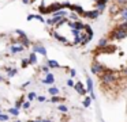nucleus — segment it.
<instances>
[{
    "instance_id": "obj_1",
    "label": "nucleus",
    "mask_w": 127,
    "mask_h": 122,
    "mask_svg": "<svg viewBox=\"0 0 127 122\" xmlns=\"http://www.w3.org/2000/svg\"><path fill=\"white\" fill-rule=\"evenodd\" d=\"M89 77L22 30L0 31V122H92Z\"/></svg>"
},
{
    "instance_id": "obj_3",
    "label": "nucleus",
    "mask_w": 127,
    "mask_h": 122,
    "mask_svg": "<svg viewBox=\"0 0 127 122\" xmlns=\"http://www.w3.org/2000/svg\"><path fill=\"white\" fill-rule=\"evenodd\" d=\"M25 3L40 15H55L70 11L78 18L94 20L107 11L109 0H25Z\"/></svg>"
},
{
    "instance_id": "obj_6",
    "label": "nucleus",
    "mask_w": 127,
    "mask_h": 122,
    "mask_svg": "<svg viewBox=\"0 0 127 122\" xmlns=\"http://www.w3.org/2000/svg\"><path fill=\"white\" fill-rule=\"evenodd\" d=\"M126 117H127V99H126Z\"/></svg>"
},
{
    "instance_id": "obj_2",
    "label": "nucleus",
    "mask_w": 127,
    "mask_h": 122,
    "mask_svg": "<svg viewBox=\"0 0 127 122\" xmlns=\"http://www.w3.org/2000/svg\"><path fill=\"white\" fill-rule=\"evenodd\" d=\"M90 70L105 99L115 102L127 94V22L108 24L90 50Z\"/></svg>"
},
{
    "instance_id": "obj_4",
    "label": "nucleus",
    "mask_w": 127,
    "mask_h": 122,
    "mask_svg": "<svg viewBox=\"0 0 127 122\" xmlns=\"http://www.w3.org/2000/svg\"><path fill=\"white\" fill-rule=\"evenodd\" d=\"M49 35L66 48H83L93 38L90 24L77 15H62L48 20Z\"/></svg>"
},
{
    "instance_id": "obj_5",
    "label": "nucleus",
    "mask_w": 127,
    "mask_h": 122,
    "mask_svg": "<svg viewBox=\"0 0 127 122\" xmlns=\"http://www.w3.org/2000/svg\"><path fill=\"white\" fill-rule=\"evenodd\" d=\"M115 11V10H127V0H109L107 11Z\"/></svg>"
}]
</instances>
